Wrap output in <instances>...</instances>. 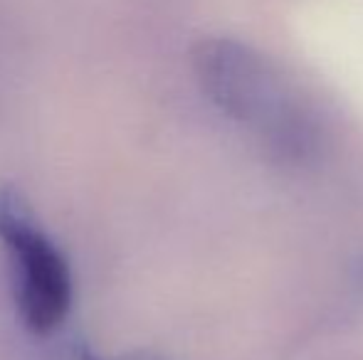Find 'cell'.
<instances>
[{
	"mask_svg": "<svg viewBox=\"0 0 363 360\" xmlns=\"http://www.w3.org/2000/svg\"><path fill=\"white\" fill-rule=\"evenodd\" d=\"M193 69L208 99L279 158L299 163L316 153L314 114L257 52L235 40H206L193 52Z\"/></svg>",
	"mask_w": 363,
	"mask_h": 360,
	"instance_id": "obj_1",
	"label": "cell"
},
{
	"mask_svg": "<svg viewBox=\"0 0 363 360\" xmlns=\"http://www.w3.org/2000/svg\"><path fill=\"white\" fill-rule=\"evenodd\" d=\"M0 247L25 328L35 336L60 331L74 303L72 269L28 202L10 187H0Z\"/></svg>",
	"mask_w": 363,
	"mask_h": 360,
	"instance_id": "obj_2",
	"label": "cell"
}]
</instances>
